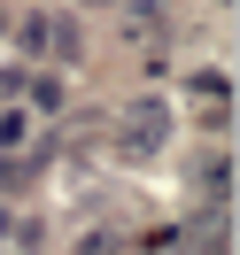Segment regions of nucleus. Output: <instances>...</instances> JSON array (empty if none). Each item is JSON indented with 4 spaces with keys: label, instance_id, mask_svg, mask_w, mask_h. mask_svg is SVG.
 I'll return each mask as SVG.
<instances>
[{
    "label": "nucleus",
    "instance_id": "obj_1",
    "mask_svg": "<svg viewBox=\"0 0 240 255\" xmlns=\"http://www.w3.org/2000/svg\"><path fill=\"white\" fill-rule=\"evenodd\" d=\"M0 147H23V116H0Z\"/></svg>",
    "mask_w": 240,
    "mask_h": 255
}]
</instances>
